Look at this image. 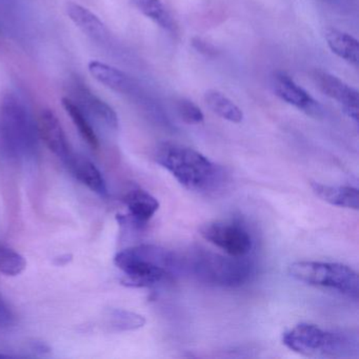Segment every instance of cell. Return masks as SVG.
I'll use <instances>...</instances> for the list:
<instances>
[{
    "label": "cell",
    "mask_w": 359,
    "mask_h": 359,
    "mask_svg": "<svg viewBox=\"0 0 359 359\" xmlns=\"http://www.w3.org/2000/svg\"><path fill=\"white\" fill-rule=\"evenodd\" d=\"M193 47L201 52V53L205 54V55H212L215 54L216 50L214 49L213 46L210 45L209 43H205L203 39H194L192 41Z\"/></svg>",
    "instance_id": "cell-25"
},
{
    "label": "cell",
    "mask_w": 359,
    "mask_h": 359,
    "mask_svg": "<svg viewBox=\"0 0 359 359\" xmlns=\"http://www.w3.org/2000/svg\"><path fill=\"white\" fill-rule=\"evenodd\" d=\"M313 192L330 205L346 209H359L358 189L346 186H329L313 182Z\"/></svg>",
    "instance_id": "cell-14"
},
{
    "label": "cell",
    "mask_w": 359,
    "mask_h": 359,
    "mask_svg": "<svg viewBox=\"0 0 359 359\" xmlns=\"http://www.w3.org/2000/svg\"><path fill=\"white\" fill-rule=\"evenodd\" d=\"M39 128L25 102L14 93L0 100V147L14 158H28L37 149Z\"/></svg>",
    "instance_id": "cell-3"
},
{
    "label": "cell",
    "mask_w": 359,
    "mask_h": 359,
    "mask_svg": "<svg viewBox=\"0 0 359 359\" xmlns=\"http://www.w3.org/2000/svg\"><path fill=\"white\" fill-rule=\"evenodd\" d=\"M13 323V314L5 300L0 296V327H9Z\"/></svg>",
    "instance_id": "cell-24"
},
{
    "label": "cell",
    "mask_w": 359,
    "mask_h": 359,
    "mask_svg": "<svg viewBox=\"0 0 359 359\" xmlns=\"http://www.w3.org/2000/svg\"><path fill=\"white\" fill-rule=\"evenodd\" d=\"M203 98L210 110L217 116L233 123H239L243 121V111L222 92L209 90L205 92Z\"/></svg>",
    "instance_id": "cell-18"
},
{
    "label": "cell",
    "mask_w": 359,
    "mask_h": 359,
    "mask_svg": "<svg viewBox=\"0 0 359 359\" xmlns=\"http://www.w3.org/2000/svg\"><path fill=\"white\" fill-rule=\"evenodd\" d=\"M89 72L96 81L113 91L128 93L132 90L133 83L130 77L114 67L93 60L89 64Z\"/></svg>",
    "instance_id": "cell-16"
},
{
    "label": "cell",
    "mask_w": 359,
    "mask_h": 359,
    "mask_svg": "<svg viewBox=\"0 0 359 359\" xmlns=\"http://www.w3.org/2000/svg\"><path fill=\"white\" fill-rule=\"evenodd\" d=\"M66 165L69 170L72 172L73 175L81 184L87 186L90 190L93 191L100 196L108 195V188H107L104 176L89 159L83 156H79V155L72 154L67 161Z\"/></svg>",
    "instance_id": "cell-13"
},
{
    "label": "cell",
    "mask_w": 359,
    "mask_h": 359,
    "mask_svg": "<svg viewBox=\"0 0 359 359\" xmlns=\"http://www.w3.org/2000/svg\"><path fill=\"white\" fill-rule=\"evenodd\" d=\"M325 39L330 50L335 55L353 66H358L359 43L352 35L337 29L329 28L325 30Z\"/></svg>",
    "instance_id": "cell-15"
},
{
    "label": "cell",
    "mask_w": 359,
    "mask_h": 359,
    "mask_svg": "<svg viewBox=\"0 0 359 359\" xmlns=\"http://www.w3.org/2000/svg\"><path fill=\"white\" fill-rule=\"evenodd\" d=\"M109 323L115 331H134L146 325V318L137 313L121 309H113L109 312Z\"/></svg>",
    "instance_id": "cell-21"
},
{
    "label": "cell",
    "mask_w": 359,
    "mask_h": 359,
    "mask_svg": "<svg viewBox=\"0 0 359 359\" xmlns=\"http://www.w3.org/2000/svg\"><path fill=\"white\" fill-rule=\"evenodd\" d=\"M205 241L224 250L228 255L243 257L253 247L251 235L239 224L226 222H210L201 228Z\"/></svg>",
    "instance_id": "cell-7"
},
{
    "label": "cell",
    "mask_w": 359,
    "mask_h": 359,
    "mask_svg": "<svg viewBox=\"0 0 359 359\" xmlns=\"http://www.w3.org/2000/svg\"><path fill=\"white\" fill-rule=\"evenodd\" d=\"M283 344L298 354L319 358H348L359 351L357 334L327 331L312 323H299L285 332Z\"/></svg>",
    "instance_id": "cell-2"
},
{
    "label": "cell",
    "mask_w": 359,
    "mask_h": 359,
    "mask_svg": "<svg viewBox=\"0 0 359 359\" xmlns=\"http://www.w3.org/2000/svg\"><path fill=\"white\" fill-rule=\"evenodd\" d=\"M62 104L69 116L72 119L75 127L79 130L81 137L88 142L90 147L97 149L100 147V140H98L97 134H96L95 130L92 127L91 123L86 116L85 113L71 98H62Z\"/></svg>",
    "instance_id": "cell-19"
},
{
    "label": "cell",
    "mask_w": 359,
    "mask_h": 359,
    "mask_svg": "<svg viewBox=\"0 0 359 359\" xmlns=\"http://www.w3.org/2000/svg\"><path fill=\"white\" fill-rule=\"evenodd\" d=\"M114 262L125 274L123 285L144 287L156 285L165 278L170 271L177 266V258L163 248L140 245L118 252Z\"/></svg>",
    "instance_id": "cell-4"
},
{
    "label": "cell",
    "mask_w": 359,
    "mask_h": 359,
    "mask_svg": "<svg viewBox=\"0 0 359 359\" xmlns=\"http://www.w3.org/2000/svg\"><path fill=\"white\" fill-rule=\"evenodd\" d=\"M26 268L27 262L22 254L0 243V273L8 276H18Z\"/></svg>",
    "instance_id": "cell-22"
},
{
    "label": "cell",
    "mask_w": 359,
    "mask_h": 359,
    "mask_svg": "<svg viewBox=\"0 0 359 359\" xmlns=\"http://www.w3.org/2000/svg\"><path fill=\"white\" fill-rule=\"evenodd\" d=\"M176 112L187 125H199L205 121V115L201 109L186 98H180L176 102Z\"/></svg>",
    "instance_id": "cell-23"
},
{
    "label": "cell",
    "mask_w": 359,
    "mask_h": 359,
    "mask_svg": "<svg viewBox=\"0 0 359 359\" xmlns=\"http://www.w3.org/2000/svg\"><path fill=\"white\" fill-rule=\"evenodd\" d=\"M187 264L199 281L217 287H241L251 278L254 271L245 256H224L205 250L193 252Z\"/></svg>",
    "instance_id": "cell-5"
},
{
    "label": "cell",
    "mask_w": 359,
    "mask_h": 359,
    "mask_svg": "<svg viewBox=\"0 0 359 359\" xmlns=\"http://www.w3.org/2000/svg\"><path fill=\"white\" fill-rule=\"evenodd\" d=\"M37 128L46 146L66 163L73 152L69 146L64 129L53 111L49 109L41 111Z\"/></svg>",
    "instance_id": "cell-10"
},
{
    "label": "cell",
    "mask_w": 359,
    "mask_h": 359,
    "mask_svg": "<svg viewBox=\"0 0 359 359\" xmlns=\"http://www.w3.org/2000/svg\"><path fill=\"white\" fill-rule=\"evenodd\" d=\"M290 274L306 285L333 290L353 299H358V274L346 264L337 262H297L290 266Z\"/></svg>",
    "instance_id": "cell-6"
},
{
    "label": "cell",
    "mask_w": 359,
    "mask_h": 359,
    "mask_svg": "<svg viewBox=\"0 0 359 359\" xmlns=\"http://www.w3.org/2000/svg\"><path fill=\"white\" fill-rule=\"evenodd\" d=\"M155 161L172 174L184 188L208 192L217 188L222 170L194 149L165 142L156 149Z\"/></svg>",
    "instance_id": "cell-1"
},
{
    "label": "cell",
    "mask_w": 359,
    "mask_h": 359,
    "mask_svg": "<svg viewBox=\"0 0 359 359\" xmlns=\"http://www.w3.org/2000/svg\"><path fill=\"white\" fill-rule=\"evenodd\" d=\"M67 13L73 22L88 36L95 41H104L108 34L106 26L102 20L89 10L74 3L68 4Z\"/></svg>",
    "instance_id": "cell-17"
},
{
    "label": "cell",
    "mask_w": 359,
    "mask_h": 359,
    "mask_svg": "<svg viewBox=\"0 0 359 359\" xmlns=\"http://www.w3.org/2000/svg\"><path fill=\"white\" fill-rule=\"evenodd\" d=\"M134 7L165 30L172 31L174 22L161 0H132Z\"/></svg>",
    "instance_id": "cell-20"
},
{
    "label": "cell",
    "mask_w": 359,
    "mask_h": 359,
    "mask_svg": "<svg viewBox=\"0 0 359 359\" xmlns=\"http://www.w3.org/2000/svg\"><path fill=\"white\" fill-rule=\"evenodd\" d=\"M123 203L129 209V217H125L133 222L136 226H144L159 209V201L150 193L140 189L130 191L125 197Z\"/></svg>",
    "instance_id": "cell-12"
},
{
    "label": "cell",
    "mask_w": 359,
    "mask_h": 359,
    "mask_svg": "<svg viewBox=\"0 0 359 359\" xmlns=\"http://www.w3.org/2000/svg\"><path fill=\"white\" fill-rule=\"evenodd\" d=\"M75 104L85 113L88 119H93L97 125L110 131L118 129L119 121L116 112L104 100L95 95L87 85L79 81L72 83Z\"/></svg>",
    "instance_id": "cell-8"
},
{
    "label": "cell",
    "mask_w": 359,
    "mask_h": 359,
    "mask_svg": "<svg viewBox=\"0 0 359 359\" xmlns=\"http://www.w3.org/2000/svg\"><path fill=\"white\" fill-rule=\"evenodd\" d=\"M273 89L275 94L283 102L308 114L318 113V104L314 98L298 86L289 75L285 72H277L273 77Z\"/></svg>",
    "instance_id": "cell-11"
},
{
    "label": "cell",
    "mask_w": 359,
    "mask_h": 359,
    "mask_svg": "<svg viewBox=\"0 0 359 359\" xmlns=\"http://www.w3.org/2000/svg\"><path fill=\"white\" fill-rule=\"evenodd\" d=\"M317 87L327 97L336 100L342 111L354 121H358L359 93L356 89L330 73L319 71L314 76Z\"/></svg>",
    "instance_id": "cell-9"
}]
</instances>
